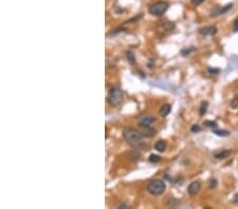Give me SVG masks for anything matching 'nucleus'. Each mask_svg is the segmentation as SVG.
<instances>
[{
  "label": "nucleus",
  "instance_id": "nucleus-1",
  "mask_svg": "<svg viewBox=\"0 0 238 209\" xmlns=\"http://www.w3.org/2000/svg\"><path fill=\"white\" fill-rule=\"evenodd\" d=\"M123 136L130 146L139 148V149L145 147V143L143 141V134L141 132H139L138 130L133 129V128H126V129H124Z\"/></svg>",
  "mask_w": 238,
  "mask_h": 209
},
{
  "label": "nucleus",
  "instance_id": "nucleus-2",
  "mask_svg": "<svg viewBox=\"0 0 238 209\" xmlns=\"http://www.w3.org/2000/svg\"><path fill=\"white\" fill-rule=\"evenodd\" d=\"M123 100V91L119 87H112L108 93V101L110 106L118 107Z\"/></svg>",
  "mask_w": 238,
  "mask_h": 209
},
{
  "label": "nucleus",
  "instance_id": "nucleus-3",
  "mask_svg": "<svg viewBox=\"0 0 238 209\" xmlns=\"http://www.w3.org/2000/svg\"><path fill=\"white\" fill-rule=\"evenodd\" d=\"M165 189H166V185L161 180L152 181L147 186V191L152 196H160V194L164 192Z\"/></svg>",
  "mask_w": 238,
  "mask_h": 209
},
{
  "label": "nucleus",
  "instance_id": "nucleus-4",
  "mask_svg": "<svg viewBox=\"0 0 238 209\" xmlns=\"http://www.w3.org/2000/svg\"><path fill=\"white\" fill-rule=\"evenodd\" d=\"M168 8V3L165 1H157L153 4L150 5L149 13L153 16H161L163 15Z\"/></svg>",
  "mask_w": 238,
  "mask_h": 209
},
{
  "label": "nucleus",
  "instance_id": "nucleus-5",
  "mask_svg": "<svg viewBox=\"0 0 238 209\" xmlns=\"http://www.w3.org/2000/svg\"><path fill=\"white\" fill-rule=\"evenodd\" d=\"M200 188H201V184H200L198 181H194L188 185L187 193L190 194V196H196L200 191Z\"/></svg>",
  "mask_w": 238,
  "mask_h": 209
},
{
  "label": "nucleus",
  "instance_id": "nucleus-6",
  "mask_svg": "<svg viewBox=\"0 0 238 209\" xmlns=\"http://www.w3.org/2000/svg\"><path fill=\"white\" fill-rule=\"evenodd\" d=\"M200 33H201L202 35H205V36H213V35L217 33V28L213 27V25L207 27V28H202V29H200Z\"/></svg>",
  "mask_w": 238,
  "mask_h": 209
},
{
  "label": "nucleus",
  "instance_id": "nucleus-7",
  "mask_svg": "<svg viewBox=\"0 0 238 209\" xmlns=\"http://www.w3.org/2000/svg\"><path fill=\"white\" fill-rule=\"evenodd\" d=\"M153 121H155V118L153 117H150V116L145 115V116H143V117L140 118L139 125H140L141 127H150V125H152Z\"/></svg>",
  "mask_w": 238,
  "mask_h": 209
},
{
  "label": "nucleus",
  "instance_id": "nucleus-8",
  "mask_svg": "<svg viewBox=\"0 0 238 209\" xmlns=\"http://www.w3.org/2000/svg\"><path fill=\"white\" fill-rule=\"evenodd\" d=\"M232 154V151L231 150H222L220 151V152H217L214 154V158H217V159H224L226 158H229Z\"/></svg>",
  "mask_w": 238,
  "mask_h": 209
},
{
  "label": "nucleus",
  "instance_id": "nucleus-9",
  "mask_svg": "<svg viewBox=\"0 0 238 209\" xmlns=\"http://www.w3.org/2000/svg\"><path fill=\"white\" fill-rule=\"evenodd\" d=\"M141 133L143 134V136H146V137H152V136L156 135V130L150 127H143V130H142Z\"/></svg>",
  "mask_w": 238,
  "mask_h": 209
},
{
  "label": "nucleus",
  "instance_id": "nucleus-10",
  "mask_svg": "<svg viewBox=\"0 0 238 209\" xmlns=\"http://www.w3.org/2000/svg\"><path fill=\"white\" fill-rule=\"evenodd\" d=\"M172 111V107H170V104H164V106L161 107L160 109V115L162 117H165V116H167L168 114Z\"/></svg>",
  "mask_w": 238,
  "mask_h": 209
},
{
  "label": "nucleus",
  "instance_id": "nucleus-11",
  "mask_svg": "<svg viewBox=\"0 0 238 209\" xmlns=\"http://www.w3.org/2000/svg\"><path fill=\"white\" fill-rule=\"evenodd\" d=\"M155 149L159 152H163V151L166 149V144H165L164 141H158L155 144Z\"/></svg>",
  "mask_w": 238,
  "mask_h": 209
},
{
  "label": "nucleus",
  "instance_id": "nucleus-12",
  "mask_svg": "<svg viewBox=\"0 0 238 209\" xmlns=\"http://www.w3.org/2000/svg\"><path fill=\"white\" fill-rule=\"evenodd\" d=\"M213 133L218 136H222V137H226V136L230 135V132L226 131V130H216V129H213Z\"/></svg>",
  "mask_w": 238,
  "mask_h": 209
},
{
  "label": "nucleus",
  "instance_id": "nucleus-13",
  "mask_svg": "<svg viewBox=\"0 0 238 209\" xmlns=\"http://www.w3.org/2000/svg\"><path fill=\"white\" fill-rule=\"evenodd\" d=\"M232 8H233V3H229V4L224 5L223 8H219V15H223V14L228 13V12L230 11Z\"/></svg>",
  "mask_w": 238,
  "mask_h": 209
},
{
  "label": "nucleus",
  "instance_id": "nucleus-14",
  "mask_svg": "<svg viewBox=\"0 0 238 209\" xmlns=\"http://www.w3.org/2000/svg\"><path fill=\"white\" fill-rule=\"evenodd\" d=\"M208 103L207 101H202V104H201V106H200V109H199V112H200V115L201 116H203L207 113V111H208Z\"/></svg>",
  "mask_w": 238,
  "mask_h": 209
},
{
  "label": "nucleus",
  "instance_id": "nucleus-15",
  "mask_svg": "<svg viewBox=\"0 0 238 209\" xmlns=\"http://www.w3.org/2000/svg\"><path fill=\"white\" fill-rule=\"evenodd\" d=\"M126 57H127V60L129 62V63H131V65H135L136 62V57L135 55H133V53L131 51H128L126 53Z\"/></svg>",
  "mask_w": 238,
  "mask_h": 209
},
{
  "label": "nucleus",
  "instance_id": "nucleus-16",
  "mask_svg": "<svg viewBox=\"0 0 238 209\" xmlns=\"http://www.w3.org/2000/svg\"><path fill=\"white\" fill-rule=\"evenodd\" d=\"M161 161V158L159 155L157 154H152L149 156V162L150 163H153V164H156V163H159Z\"/></svg>",
  "mask_w": 238,
  "mask_h": 209
},
{
  "label": "nucleus",
  "instance_id": "nucleus-17",
  "mask_svg": "<svg viewBox=\"0 0 238 209\" xmlns=\"http://www.w3.org/2000/svg\"><path fill=\"white\" fill-rule=\"evenodd\" d=\"M164 29H165L166 31H173L174 29H175V24H174L173 22H169V21H168V22H166V23L164 24Z\"/></svg>",
  "mask_w": 238,
  "mask_h": 209
},
{
  "label": "nucleus",
  "instance_id": "nucleus-18",
  "mask_svg": "<svg viewBox=\"0 0 238 209\" xmlns=\"http://www.w3.org/2000/svg\"><path fill=\"white\" fill-rule=\"evenodd\" d=\"M191 131L194 132V133L200 132V131H201V127H200L199 125H194V126L191 128Z\"/></svg>",
  "mask_w": 238,
  "mask_h": 209
},
{
  "label": "nucleus",
  "instance_id": "nucleus-19",
  "mask_svg": "<svg viewBox=\"0 0 238 209\" xmlns=\"http://www.w3.org/2000/svg\"><path fill=\"white\" fill-rule=\"evenodd\" d=\"M204 124H205V126H208V127H211V128H216V127H217V124H216V121H204Z\"/></svg>",
  "mask_w": 238,
  "mask_h": 209
},
{
  "label": "nucleus",
  "instance_id": "nucleus-20",
  "mask_svg": "<svg viewBox=\"0 0 238 209\" xmlns=\"http://www.w3.org/2000/svg\"><path fill=\"white\" fill-rule=\"evenodd\" d=\"M208 186H210V188H215L217 186V181L215 179H211L210 181H208Z\"/></svg>",
  "mask_w": 238,
  "mask_h": 209
},
{
  "label": "nucleus",
  "instance_id": "nucleus-21",
  "mask_svg": "<svg viewBox=\"0 0 238 209\" xmlns=\"http://www.w3.org/2000/svg\"><path fill=\"white\" fill-rule=\"evenodd\" d=\"M208 73L210 74H218L220 72V70L217 69V68H208Z\"/></svg>",
  "mask_w": 238,
  "mask_h": 209
},
{
  "label": "nucleus",
  "instance_id": "nucleus-22",
  "mask_svg": "<svg viewBox=\"0 0 238 209\" xmlns=\"http://www.w3.org/2000/svg\"><path fill=\"white\" fill-rule=\"evenodd\" d=\"M231 106L233 109L238 108V98H234V99L231 101Z\"/></svg>",
  "mask_w": 238,
  "mask_h": 209
},
{
  "label": "nucleus",
  "instance_id": "nucleus-23",
  "mask_svg": "<svg viewBox=\"0 0 238 209\" xmlns=\"http://www.w3.org/2000/svg\"><path fill=\"white\" fill-rule=\"evenodd\" d=\"M193 51H195V49H191V50H188V49H186V50H182L181 53H182V55H183V56H187V55L191 54Z\"/></svg>",
  "mask_w": 238,
  "mask_h": 209
},
{
  "label": "nucleus",
  "instance_id": "nucleus-24",
  "mask_svg": "<svg viewBox=\"0 0 238 209\" xmlns=\"http://www.w3.org/2000/svg\"><path fill=\"white\" fill-rule=\"evenodd\" d=\"M203 1H204V0H191V3H193L194 5H199V4H201Z\"/></svg>",
  "mask_w": 238,
  "mask_h": 209
},
{
  "label": "nucleus",
  "instance_id": "nucleus-25",
  "mask_svg": "<svg viewBox=\"0 0 238 209\" xmlns=\"http://www.w3.org/2000/svg\"><path fill=\"white\" fill-rule=\"evenodd\" d=\"M238 31V18L234 21V32Z\"/></svg>",
  "mask_w": 238,
  "mask_h": 209
},
{
  "label": "nucleus",
  "instance_id": "nucleus-26",
  "mask_svg": "<svg viewBox=\"0 0 238 209\" xmlns=\"http://www.w3.org/2000/svg\"><path fill=\"white\" fill-rule=\"evenodd\" d=\"M118 207H120V208H121V207H122V208H129L128 205H126V204H120V205L118 206Z\"/></svg>",
  "mask_w": 238,
  "mask_h": 209
}]
</instances>
